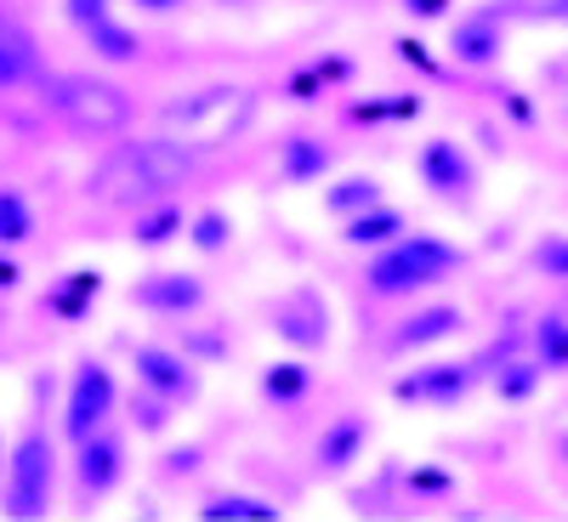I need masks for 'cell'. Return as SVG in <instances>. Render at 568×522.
Masks as SVG:
<instances>
[{"mask_svg": "<svg viewBox=\"0 0 568 522\" xmlns=\"http://www.w3.org/2000/svg\"><path fill=\"white\" fill-rule=\"evenodd\" d=\"M404 500L409 505H438V500H455V471L449 465H433V460H420L404 471Z\"/></svg>", "mask_w": 568, "mask_h": 522, "instance_id": "f1b7e54d", "label": "cell"}, {"mask_svg": "<svg viewBox=\"0 0 568 522\" xmlns=\"http://www.w3.org/2000/svg\"><path fill=\"white\" fill-rule=\"evenodd\" d=\"M205 522H278L284 505L267 500V494H245V489H211L200 505H194Z\"/></svg>", "mask_w": 568, "mask_h": 522, "instance_id": "44dd1931", "label": "cell"}, {"mask_svg": "<svg viewBox=\"0 0 568 522\" xmlns=\"http://www.w3.org/2000/svg\"><path fill=\"white\" fill-rule=\"evenodd\" d=\"M495 103H500V109H506V114H511L517 125H540V109L529 103V91H511V85H506V91H500Z\"/></svg>", "mask_w": 568, "mask_h": 522, "instance_id": "74e56055", "label": "cell"}, {"mask_svg": "<svg viewBox=\"0 0 568 522\" xmlns=\"http://www.w3.org/2000/svg\"><path fill=\"white\" fill-rule=\"evenodd\" d=\"M369 438H375L369 409H342V414H329V420L318 426L313 449H307V471H313L318 483H342L347 471L364 460Z\"/></svg>", "mask_w": 568, "mask_h": 522, "instance_id": "9c48e42d", "label": "cell"}, {"mask_svg": "<svg viewBox=\"0 0 568 522\" xmlns=\"http://www.w3.org/2000/svg\"><path fill=\"white\" fill-rule=\"evenodd\" d=\"M125 301H131L136 313H149V318L176 324V318H194V313H205V301H211V284H205L200 273H182V267H154V273H142V278L131 284Z\"/></svg>", "mask_w": 568, "mask_h": 522, "instance_id": "8fae6325", "label": "cell"}, {"mask_svg": "<svg viewBox=\"0 0 568 522\" xmlns=\"http://www.w3.org/2000/svg\"><path fill=\"white\" fill-rule=\"evenodd\" d=\"M40 103L52 109L58 125L74 131V136H120L136 120V98H131V91L114 85L109 74H85V69L40 74Z\"/></svg>", "mask_w": 568, "mask_h": 522, "instance_id": "277c9868", "label": "cell"}, {"mask_svg": "<svg viewBox=\"0 0 568 522\" xmlns=\"http://www.w3.org/2000/svg\"><path fill=\"white\" fill-rule=\"evenodd\" d=\"M466 329V313L455 307V301H426V307H409L387 336H382V358L387 364H398V358H409V352H426V347H438V341H449V336H460Z\"/></svg>", "mask_w": 568, "mask_h": 522, "instance_id": "4fadbf2b", "label": "cell"}, {"mask_svg": "<svg viewBox=\"0 0 568 522\" xmlns=\"http://www.w3.org/2000/svg\"><path fill=\"white\" fill-rule=\"evenodd\" d=\"M7 460H12V438L0 432V478H7Z\"/></svg>", "mask_w": 568, "mask_h": 522, "instance_id": "7bdbcfd3", "label": "cell"}, {"mask_svg": "<svg viewBox=\"0 0 568 522\" xmlns=\"http://www.w3.org/2000/svg\"><path fill=\"white\" fill-rule=\"evenodd\" d=\"M506 7L511 0H484L460 18H449V63L484 74L506 58Z\"/></svg>", "mask_w": 568, "mask_h": 522, "instance_id": "30bf717a", "label": "cell"}, {"mask_svg": "<svg viewBox=\"0 0 568 522\" xmlns=\"http://www.w3.org/2000/svg\"><path fill=\"white\" fill-rule=\"evenodd\" d=\"M211 7H222V12H256L262 0H211Z\"/></svg>", "mask_w": 568, "mask_h": 522, "instance_id": "b9f144b4", "label": "cell"}, {"mask_svg": "<svg viewBox=\"0 0 568 522\" xmlns=\"http://www.w3.org/2000/svg\"><path fill=\"white\" fill-rule=\"evenodd\" d=\"M125 358H131V375H136L142 387L165 392V398L182 403V409H194V403H200V392H205L200 364L187 358L182 347H165V341H131Z\"/></svg>", "mask_w": 568, "mask_h": 522, "instance_id": "7c38bea8", "label": "cell"}, {"mask_svg": "<svg viewBox=\"0 0 568 522\" xmlns=\"http://www.w3.org/2000/svg\"><path fill=\"white\" fill-rule=\"evenodd\" d=\"M187 245H194L200 256H222L233 245V216L222 205H205L194 211V222H187Z\"/></svg>", "mask_w": 568, "mask_h": 522, "instance_id": "4dcf8cb0", "label": "cell"}, {"mask_svg": "<svg viewBox=\"0 0 568 522\" xmlns=\"http://www.w3.org/2000/svg\"><path fill=\"white\" fill-rule=\"evenodd\" d=\"M398 7L415 18V23H449L455 12V0H398Z\"/></svg>", "mask_w": 568, "mask_h": 522, "instance_id": "f35d334b", "label": "cell"}, {"mask_svg": "<svg viewBox=\"0 0 568 522\" xmlns=\"http://www.w3.org/2000/svg\"><path fill=\"white\" fill-rule=\"evenodd\" d=\"M529 273H540L551 284H568V233H546V239L529 245Z\"/></svg>", "mask_w": 568, "mask_h": 522, "instance_id": "1f68e13d", "label": "cell"}, {"mask_svg": "<svg viewBox=\"0 0 568 522\" xmlns=\"http://www.w3.org/2000/svg\"><path fill=\"white\" fill-rule=\"evenodd\" d=\"M200 460H205L200 449H171V454L160 460V478H165V483H176V478H194Z\"/></svg>", "mask_w": 568, "mask_h": 522, "instance_id": "8d00e7d4", "label": "cell"}, {"mask_svg": "<svg viewBox=\"0 0 568 522\" xmlns=\"http://www.w3.org/2000/svg\"><path fill=\"white\" fill-rule=\"evenodd\" d=\"M557 460H562V471H568V432L557 438Z\"/></svg>", "mask_w": 568, "mask_h": 522, "instance_id": "ee69618b", "label": "cell"}, {"mask_svg": "<svg viewBox=\"0 0 568 522\" xmlns=\"http://www.w3.org/2000/svg\"><path fill=\"white\" fill-rule=\"evenodd\" d=\"M404 233H409V216H404L398 205H387V199H382V205H369V211L347 216L336 239H342L347 250H387L393 239H404Z\"/></svg>", "mask_w": 568, "mask_h": 522, "instance_id": "d6986e66", "label": "cell"}, {"mask_svg": "<svg viewBox=\"0 0 568 522\" xmlns=\"http://www.w3.org/2000/svg\"><path fill=\"white\" fill-rule=\"evenodd\" d=\"M176 414H182V403H171L165 392L142 387V381H136L131 398H125V420H131V432H136V438H165Z\"/></svg>", "mask_w": 568, "mask_h": 522, "instance_id": "603a6c76", "label": "cell"}, {"mask_svg": "<svg viewBox=\"0 0 568 522\" xmlns=\"http://www.w3.org/2000/svg\"><path fill=\"white\" fill-rule=\"evenodd\" d=\"M478 381H484L478 358H433V364H420V398H426V409H438V414H455L471 392H478Z\"/></svg>", "mask_w": 568, "mask_h": 522, "instance_id": "5bb4252c", "label": "cell"}, {"mask_svg": "<svg viewBox=\"0 0 568 522\" xmlns=\"http://www.w3.org/2000/svg\"><path fill=\"white\" fill-rule=\"evenodd\" d=\"M393 58H398L404 69H420L426 80H455V63H438L433 45L415 40V34H398V40H393Z\"/></svg>", "mask_w": 568, "mask_h": 522, "instance_id": "d6a6232c", "label": "cell"}, {"mask_svg": "<svg viewBox=\"0 0 568 522\" xmlns=\"http://www.w3.org/2000/svg\"><path fill=\"white\" fill-rule=\"evenodd\" d=\"M34 233H40L34 205L18 194V187H0V245H7V250H23Z\"/></svg>", "mask_w": 568, "mask_h": 522, "instance_id": "f546056e", "label": "cell"}, {"mask_svg": "<svg viewBox=\"0 0 568 522\" xmlns=\"http://www.w3.org/2000/svg\"><path fill=\"white\" fill-rule=\"evenodd\" d=\"M120 409V387H114V369L103 358H80L69 369V387H63V414H58V432L63 443H85L98 426H109Z\"/></svg>", "mask_w": 568, "mask_h": 522, "instance_id": "5b68a950", "label": "cell"}, {"mask_svg": "<svg viewBox=\"0 0 568 522\" xmlns=\"http://www.w3.org/2000/svg\"><path fill=\"white\" fill-rule=\"evenodd\" d=\"M40 40L29 34V23H18L12 12H0V98L18 85H40Z\"/></svg>", "mask_w": 568, "mask_h": 522, "instance_id": "ac0fdd59", "label": "cell"}, {"mask_svg": "<svg viewBox=\"0 0 568 522\" xmlns=\"http://www.w3.org/2000/svg\"><path fill=\"white\" fill-rule=\"evenodd\" d=\"M336 171V142L318 131H291L278 142V182L284 187H313Z\"/></svg>", "mask_w": 568, "mask_h": 522, "instance_id": "9a60e30c", "label": "cell"}, {"mask_svg": "<svg viewBox=\"0 0 568 522\" xmlns=\"http://www.w3.org/2000/svg\"><path fill=\"white\" fill-rule=\"evenodd\" d=\"M262 318L291 352H324L329 336H336V318H329V301H324L318 284H291V290L267 296Z\"/></svg>", "mask_w": 568, "mask_h": 522, "instance_id": "ba28073f", "label": "cell"}, {"mask_svg": "<svg viewBox=\"0 0 568 522\" xmlns=\"http://www.w3.org/2000/svg\"><path fill=\"white\" fill-rule=\"evenodd\" d=\"M529 352L546 364V375H568V313H540L535 318Z\"/></svg>", "mask_w": 568, "mask_h": 522, "instance_id": "83f0119b", "label": "cell"}, {"mask_svg": "<svg viewBox=\"0 0 568 522\" xmlns=\"http://www.w3.org/2000/svg\"><path fill=\"white\" fill-rule=\"evenodd\" d=\"M171 329H176V347H182L187 358H194L200 369H205V364H222V358H233V336H227V318H216V329L176 318Z\"/></svg>", "mask_w": 568, "mask_h": 522, "instance_id": "4316f807", "label": "cell"}, {"mask_svg": "<svg viewBox=\"0 0 568 522\" xmlns=\"http://www.w3.org/2000/svg\"><path fill=\"white\" fill-rule=\"evenodd\" d=\"M200 171V154L187 149L182 136H131L91 165L85 176V199L114 205V211H142L176 187H187Z\"/></svg>", "mask_w": 568, "mask_h": 522, "instance_id": "6da1fadb", "label": "cell"}, {"mask_svg": "<svg viewBox=\"0 0 568 522\" xmlns=\"http://www.w3.org/2000/svg\"><path fill=\"white\" fill-rule=\"evenodd\" d=\"M382 199H387L382 176H342V182L324 187V216L347 222V216H358V211H369V205H382Z\"/></svg>", "mask_w": 568, "mask_h": 522, "instance_id": "484cf974", "label": "cell"}, {"mask_svg": "<svg viewBox=\"0 0 568 522\" xmlns=\"http://www.w3.org/2000/svg\"><path fill=\"white\" fill-rule=\"evenodd\" d=\"M136 12H149V18H171V12H182L187 0H131Z\"/></svg>", "mask_w": 568, "mask_h": 522, "instance_id": "60d3db41", "label": "cell"}, {"mask_svg": "<svg viewBox=\"0 0 568 522\" xmlns=\"http://www.w3.org/2000/svg\"><path fill=\"white\" fill-rule=\"evenodd\" d=\"M540 381H546V364H540L535 352H517V358H506V364L489 375V387H495L500 403H529V398L540 392Z\"/></svg>", "mask_w": 568, "mask_h": 522, "instance_id": "d4e9b609", "label": "cell"}, {"mask_svg": "<svg viewBox=\"0 0 568 522\" xmlns=\"http://www.w3.org/2000/svg\"><path fill=\"white\" fill-rule=\"evenodd\" d=\"M313 69L329 80V91H336V85H347V80L358 74V63H353L347 52H318V58H313Z\"/></svg>", "mask_w": 568, "mask_h": 522, "instance_id": "d590c367", "label": "cell"}, {"mask_svg": "<svg viewBox=\"0 0 568 522\" xmlns=\"http://www.w3.org/2000/svg\"><path fill=\"white\" fill-rule=\"evenodd\" d=\"M58 438L45 426V414L34 409L23 420V432L12 438V460H7V478H0V516L12 522H40L52 516V500H58Z\"/></svg>", "mask_w": 568, "mask_h": 522, "instance_id": "3957f363", "label": "cell"}, {"mask_svg": "<svg viewBox=\"0 0 568 522\" xmlns=\"http://www.w3.org/2000/svg\"><path fill=\"white\" fill-rule=\"evenodd\" d=\"M415 176H420L426 194H433L438 205H449V211H471L478 205V187H484L478 160H471V149L455 142V136H426L420 154H415Z\"/></svg>", "mask_w": 568, "mask_h": 522, "instance_id": "52a82bcc", "label": "cell"}, {"mask_svg": "<svg viewBox=\"0 0 568 522\" xmlns=\"http://www.w3.org/2000/svg\"><path fill=\"white\" fill-rule=\"evenodd\" d=\"M80 40H85V52L98 58V63H136V58H142V34H136L131 23H120V18L91 23Z\"/></svg>", "mask_w": 568, "mask_h": 522, "instance_id": "cb8c5ba5", "label": "cell"}, {"mask_svg": "<svg viewBox=\"0 0 568 522\" xmlns=\"http://www.w3.org/2000/svg\"><path fill=\"white\" fill-rule=\"evenodd\" d=\"M324 98H329V80L313 63H302L291 80H284V103H302L307 109V103H324Z\"/></svg>", "mask_w": 568, "mask_h": 522, "instance_id": "836d02e7", "label": "cell"}, {"mask_svg": "<svg viewBox=\"0 0 568 522\" xmlns=\"http://www.w3.org/2000/svg\"><path fill=\"white\" fill-rule=\"evenodd\" d=\"M318 387V369L307 364V352H291V358H273L256 369V398L267 409H302Z\"/></svg>", "mask_w": 568, "mask_h": 522, "instance_id": "2e32d148", "label": "cell"}, {"mask_svg": "<svg viewBox=\"0 0 568 522\" xmlns=\"http://www.w3.org/2000/svg\"><path fill=\"white\" fill-rule=\"evenodd\" d=\"M18 284H23V267L7 256V245H0V296H7V290H18Z\"/></svg>", "mask_w": 568, "mask_h": 522, "instance_id": "ab89813d", "label": "cell"}, {"mask_svg": "<svg viewBox=\"0 0 568 522\" xmlns=\"http://www.w3.org/2000/svg\"><path fill=\"white\" fill-rule=\"evenodd\" d=\"M471 267V250L444 239V233H404V239H393L387 250H369L364 262V296L375 301H409L420 290H438L444 278L466 273Z\"/></svg>", "mask_w": 568, "mask_h": 522, "instance_id": "7a4b0ae2", "label": "cell"}, {"mask_svg": "<svg viewBox=\"0 0 568 522\" xmlns=\"http://www.w3.org/2000/svg\"><path fill=\"white\" fill-rule=\"evenodd\" d=\"M551 12H568V0H551Z\"/></svg>", "mask_w": 568, "mask_h": 522, "instance_id": "f6af8a7d", "label": "cell"}, {"mask_svg": "<svg viewBox=\"0 0 568 522\" xmlns=\"http://www.w3.org/2000/svg\"><path fill=\"white\" fill-rule=\"evenodd\" d=\"M63 18H69V29H74V34H85L91 23L114 18V0H63Z\"/></svg>", "mask_w": 568, "mask_h": 522, "instance_id": "e575fe53", "label": "cell"}, {"mask_svg": "<svg viewBox=\"0 0 568 522\" xmlns=\"http://www.w3.org/2000/svg\"><path fill=\"white\" fill-rule=\"evenodd\" d=\"M187 222H194V216L176 205V194H165V199H154V205L131 211V245H136V250H165V245L187 239Z\"/></svg>", "mask_w": 568, "mask_h": 522, "instance_id": "ffe728a7", "label": "cell"}, {"mask_svg": "<svg viewBox=\"0 0 568 522\" xmlns=\"http://www.w3.org/2000/svg\"><path fill=\"white\" fill-rule=\"evenodd\" d=\"M125 471H131V443L125 432H114V426H98L85 443H74L69 454V494L80 511L91 505H103L120 483H125Z\"/></svg>", "mask_w": 568, "mask_h": 522, "instance_id": "8992f818", "label": "cell"}, {"mask_svg": "<svg viewBox=\"0 0 568 522\" xmlns=\"http://www.w3.org/2000/svg\"><path fill=\"white\" fill-rule=\"evenodd\" d=\"M98 296H103V273L98 267H74V273H58L40 290V313L58 318V324H85L91 307H98Z\"/></svg>", "mask_w": 568, "mask_h": 522, "instance_id": "e0dca14e", "label": "cell"}, {"mask_svg": "<svg viewBox=\"0 0 568 522\" xmlns=\"http://www.w3.org/2000/svg\"><path fill=\"white\" fill-rule=\"evenodd\" d=\"M426 114V98L409 85V91H382V98H364V103H347L342 120L347 125H409Z\"/></svg>", "mask_w": 568, "mask_h": 522, "instance_id": "7402d4cb", "label": "cell"}]
</instances>
